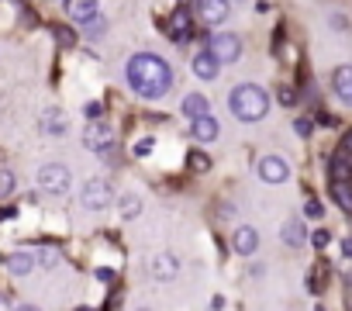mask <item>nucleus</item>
I'll return each instance as SVG.
<instances>
[{"instance_id":"nucleus-22","label":"nucleus","mask_w":352,"mask_h":311,"mask_svg":"<svg viewBox=\"0 0 352 311\" xmlns=\"http://www.w3.org/2000/svg\"><path fill=\"white\" fill-rule=\"evenodd\" d=\"M80 35H83V39H90V42L104 39V35H107V18H100V14H97V18H90L87 25H80Z\"/></svg>"},{"instance_id":"nucleus-12","label":"nucleus","mask_w":352,"mask_h":311,"mask_svg":"<svg viewBox=\"0 0 352 311\" xmlns=\"http://www.w3.org/2000/svg\"><path fill=\"white\" fill-rule=\"evenodd\" d=\"M152 277L155 280H176V277H180V259H176L173 253H155L152 256Z\"/></svg>"},{"instance_id":"nucleus-45","label":"nucleus","mask_w":352,"mask_h":311,"mask_svg":"<svg viewBox=\"0 0 352 311\" xmlns=\"http://www.w3.org/2000/svg\"><path fill=\"white\" fill-rule=\"evenodd\" d=\"M138 311H148V308H138Z\"/></svg>"},{"instance_id":"nucleus-16","label":"nucleus","mask_w":352,"mask_h":311,"mask_svg":"<svg viewBox=\"0 0 352 311\" xmlns=\"http://www.w3.org/2000/svg\"><path fill=\"white\" fill-rule=\"evenodd\" d=\"M328 177H331V184L335 180H349L352 177V156L345 152V149H338L331 160H328Z\"/></svg>"},{"instance_id":"nucleus-24","label":"nucleus","mask_w":352,"mask_h":311,"mask_svg":"<svg viewBox=\"0 0 352 311\" xmlns=\"http://www.w3.org/2000/svg\"><path fill=\"white\" fill-rule=\"evenodd\" d=\"M14 187H18L14 173H11L8 167H0V201H8V197L14 194Z\"/></svg>"},{"instance_id":"nucleus-36","label":"nucleus","mask_w":352,"mask_h":311,"mask_svg":"<svg viewBox=\"0 0 352 311\" xmlns=\"http://www.w3.org/2000/svg\"><path fill=\"white\" fill-rule=\"evenodd\" d=\"M211 311H225V297H221V294L211 297Z\"/></svg>"},{"instance_id":"nucleus-41","label":"nucleus","mask_w":352,"mask_h":311,"mask_svg":"<svg viewBox=\"0 0 352 311\" xmlns=\"http://www.w3.org/2000/svg\"><path fill=\"white\" fill-rule=\"evenodd\" d=\"M14 311H38V308H35V304H18Z\"/></svg>"},{"instance_id":"nucleus-2","label":"nucleus","mask_w":352,"mask_h":311,"mask_svg":"<svg viewBox=\"0 0 352 311\" xmlns=\"http://www.w3.org/2000/svg\"><path fill=\"white\" fill-rule=\"evenodd\" d=\"M228 111H232L239 121H245V125L263 121V118L270 114V94H266L263 87H256V83H239V87L228 94Z\"/></svg>"},{"instance_id":"nucleus-46","label":"nucleus","mask_w":352,"mask_h":311,"mask_svg":"<svg viewBox=\"0 0 352 311\" xmlns=\"http://www.w3.org/2000/svg\"><path fill=\"white\" fill-rule=\"evenodd\" d=\"M59 4H66V0H59Z\"/></svg>"},{"instance_id":"nucleus-6","label":"nucleus","mask_w":352,"mask_h":311,"mask_svg":"<svg viewBox=\"0 0 352 311\" xmlns=\"http://www.w3.org/2000/svg\"><path fill=\"white\" fill-rule=\"evenodd\" d=\"M259 180L263 184H287L290 180V163L283 160V156H263L259 160Z\"/></svg>"},{"instance_id":"nucleus-10","label":"nucleus","mask_w":352,"mask_h":311,"mask_svg":"<svg viewBox=\"0 0 352 311\" xmlns=\"http://www.w3.org/2000/svg\"><path fill=\"white\" fill-rule=\"evenodd\" d=\"M166 35H169L173 42H187V39L194 35V28H190V11H187V8H176V11L169 14Z\"/></svg>"},{"instance_id":"nucleus-40","label":"nucleus","mask_w":352,"mask_h":311,"mask_svg":"<svg viewBox=\"0 0 352 311\" xmlns=\"http://www.w3.org/2000/svg\"><path fill=\"white\" fill-rule=\"evenodd\" d=\"M0 311H11V301H8L4 294H0Z\"/></svg>"},{"instance_id":"nucleus-33","label":"nucleus","mask_w":352,"mask_h":311,"mask_svg":"<svg viewBox=\"0 0 352 311\" xmlns=\"http://www.w3.org/2000/svg\"><path fill=\"white\" fill-rule=\"evenodd\" d=\"M304 215H307V218H321V204H318V201H307V204H304Z\"/></svg>"},{"instance_id":"nucleus-44","label":"nucleus","mask_w":352,"mask_h":311,"mask_svg":"<svg viewBox=\"0 0 352 311\" xmlns=\"http://www.w3.org/2000/svg\"><path fill=\"white\" fill-rule=\"evenodd\" d=\"M239 4H249V0H239Z\"/></svg>"},{"instance_id":"nucleus-42","label":"nucleus","mask_w":352,"mask_h":311,"mask_svg":"<svg viewBox=\"0 0 352 311\" xmlns=\"http://www.w3.org/2000/svg\"><path fill=\"white\" fill-rule=\"evenodd\" d=\"M76 311H94V308H76Z\"/></svg>"},{"instance_id":"nucleus-14","label":"nucleus","mask_w":352,"mask_h":311,"mask_svg":"<svg viewBox=\"0 0 352 311\" xmlns=\"http://www.w3.org/2000/svg\"><path fill=\"white\" fill-rule=\"evenodd\" d=\"M221 135V125H218V118H211V114H204V118H197V121H190V138H197L201 145H208V142H214Z\"/></svg>"},{"instance_id":"nucleus-23","label":"nucleus","mask_w":352,"mask_h":311,"mask_svg":"<svg viewBox=\"0 0 352 311\" xmlns=\"http://www.w3.org/2000/svg\"><path fill=\"white\" fill-rule=\"evenodd\" d=\"M138 211H142V197H138L135 191H131V194H121V218L131 222Z\"/></svg>"},{"instance_id":"nucleus-34","label":"nucleus","mask_w":352,"mask_h":311,"mask_svg":"<svg viewBox=\"0 0 352 311\" xmlns=\"http://www.w3.org/2000/svg\"><path fill=\"white\" fill-rule=\"evenodd\" d=\"M97 280H100V283H114V270L100 266V270H97Z\"/></svg>"},{"instance_id":"nucleus-17","label":"nucleus","mask_w":352,"mask_h":311,"mask_svg":"<svg viewBox=\"0 0 352 311\" xmlns=\"http://www.w3.org/2000/svg\"><path fill=\"white\" fill-rule=\"evenodd\" d=\"M180 111H184V118H187V121H197V118L211 114V104H208V97H204V94H187V97H184V104H180Z\"/></svg>"},{"instance_id":"nucleus-18","label":"nucleus","mask_w":352,"mask_h":311,"mask_svg":"<svg viewBox=\"0 0 352 311\" xmlns=\"http://www.w3.org/2000/svg\"><path fill=\"white\" fill-rule=\"evenodd\" d=\"M35 263H38V259H35L32 253H25V249H21V253H11V256H4V266H8L14 277H28V273L35 270Z\"/></svg>"},{"instance_id":"nucleus-5","label":"nucleus","mask_w":352,"mask_h":311,"mask_svg":"<svg viewBox=\"0 0 352 311\" xmlns=\"http://www.w3.org/2000/svg\"><path fill=\"white\" fill-rule=\"evenodd\" d=\"M80 201H83V208L87 211H104L107 204H111V184L107 180H87L83 184V194H80Z\"/></svg>"},{"instance_id":"nucleus-32","label":"nucleus","mask_w":352,"mask_h":311,"mask_svg":"<svg viewBox=\"0 0 352 311\" xmlns=\"http://www.w3.org/2000/svg\"><path fill=\"white\" fill-rule=\"evenodd\" d=\"M131 152H135V156H148V152H152V138H142V142H135V145H131Z\"/></svg>"},{"instance_id":"nucleus-27","label":"nucleus","mask_w":352,"mask_h":311,"mask_svg":"<svg viewBox=\"0 0 352 311\" xmlns=\"http://www.w3.org/2000/svg\"><path fill=\"white\" fill-rule=\"evenodd\" d=\"M276 100H280L283 107H294V104H297V90H294V87H280V90H276Z\"/></svg>"},{"instance_id":"nucleus-21","label":"nucleus","mask_w":352,"mask_h":311,"mask_svg":"<svg viewBox=\"0 0 352 311\" xmlns=\"http://www.w3.org/2000/svg\"><path fill=\"white\" fill-rule=\"evenodd\" d=\"M331 197H335V204L345 215H352V187H349V180H335L331 184Z\"/></svg>"},{"instance_id":"nucleus-39","label":"nucleus","mask_w":352,"mask_h":311,"mask_svg":"<svg viewBox=\"0 0 352 311\" xmlns=\"http://www.w3.org/2000/svg\"><path fill=\"white\" fill-rule=\"evenodd\" d=\"M338 149H345V152H349V156H352V131H349V135H345V142H342V145H338Z\"/></svg>"},{"instance_id":"nucleus-11","label":"nucleus","mask_w":352,"mask_h":311,"mask_svg":"<svg viewBox=\"0 0 352 311\" xmlns=\"http://www.w3.org/2000/svg\"><path fill=\"white\" fill-rule=\"evenodd\" d=\"M331 90H335V97H338L345 107H352V63L335 66V73H331Z\"/></svg>"},{"instance_id":"nucleus-37","label":"nucleus","mask_w":352,"mask_h":311,"mask_svg":"<svg viewBox=\"0 0 352 311\" xmlns=\"http://www.w3.org/2000/svg\"><path fill=\"white\" fill-rule=\"evenodd\" d=\"M345 304H349V311H352V277H345Z\"/></svg>"},{"instance_id":"nucleus-13","label":"nucleus","mask_w":352,"mask_h":311,"mask_svg":"<svg viewBox=\"0 0 352 311\" xmlns=\"http://www.w3.org/2000/svg\"><path fill=\"white\" fill-rule=\"evenodd\" d=\"M232 249H235L239 256H256V249H259V232H256L252 225H239L235 235H232Z\"/></svg>"},{"instance_id":"nucleus-1","label":"nucleus","mask_w":352,"mask_h":311,"mask_svg":"<svg viewBox=\"0 0 352 311\" xmlns=\"http://www.w3.org/2000/svg\"><path fill=\"white\" fill-rule=\"evenodd\" d=\"M124 83L142 100H162L173 90V66L155 52H135L124 63Z\"/></svg>"},{"instance_id":"nucleus-20","label":"nucleus","mask_w":352,"mask_h":311,"mask_svg":"<svg viewBox=\"0 0 352 311\" xmlns=\"http://www.w3.org/2000/svg\"><path fill=\"white\" fill-rule=\"evenodd\" d=\"M283 242L290 246V249H300V242L307 239V228H304V222L300 218H290V222H283Z\"/></svg>"},{"instance_id":"nucleus-30","label":"nucleus","mask_w":352,"mask_h":311,"mask_svg":"<svg viewBox=\"0 0 352 311\" xmlns=\"http://www.w3.org/2000/svg\"><path fill=\"white\" fill-rule=\"evenodd\" d=\"M311 242H314V249H324V246L331 242V232H328V228H318V232L311 235Z\"/></svg>"},{"instance_id":"nucleus-7","label":"nucleus","mask_w":352,"mask_h":311,"mask_svg":"<svg viewBox=\"0 0 352 311\" xmlns=\"http://www.w3.org/2000/svg\"><path fill=\"white\" fill-rule=\"evenodd\" d=\"M190 69H194V76H197V80L214 83V80L221 76V59H218L211 49H201V52L190 59Z\"/></svg>"},{"instance_id":"nucleus-8","label":"nucleus","mask_w":352,"mask_h":311,"mask_svg":"<svg viewBox=\"0 0 352 311\" xmlns=\"http://www.w3.org/2000/svg\"><path fill=\"white\" fill-rule=\"evenodd\" d=\"M83 145H87L90 152H107V149L114 145L111 125H107V121H90L87 131H83Z\"/></svg>"},{"instance_id":"nucleus-29","label":"nucleus","mask_w":352,"mask_h":311,"mask_svg":"<svg viewBox=\"0 0 352 311\" xmlns=\"http://www.w3.org/2000/svg\"><path fill=\"white\" fill-rule=\"evenodd\" d=\"M83 114H87V121H100L104 104H100V100H90V104H83Z\"/></svg>"},{"instance_id":"nucleus-43","label":"nucleus","mask_w":352,"mask_h":311,"mask_svg":"<svg viewBox=\"0 0 352 311\" xmlns=\"http://www.w3.org/2000/svg\"><path fill=\"white\" fill-rule=\"evenodd\" d=\"M314 311H324V308H321V304H318V308H314Z\"/></svg>"},{"instance_id":"nucleus-26","label":"nucleus","mask_w":352,"mask_h":311,"mask_svg":"<svg viewBox=\"0 0 352 311\" xmlns=\"http://www.w3.org/2000/svg\"><path fill=\"white\" fill-rule=\"evenodd\" d=\"M35 259H38V266H45V270H52V266H59V249H52V246H42Z\"/></svg>"},{"instance_id":"nucleus-38","label":"nucleus","mask_w":352,"mask_h":311,"mask_svg":"<svg viewBox=\"0 0 352 311\" xmlns=\"http://www.w3.org/2000/svg\"><path fill=\"white\" fill-rule=\"evenodd\" d=\"M342 256H345V259H352V235L342 242Z\"/></svg>"},{"instance_id":"nucleus-9","label":"nucleus","mask_w":352,"mask_h":311,"mask_svg":"<svg viewBox=\"0 0 352 311\" xmlns=\"http://www.w3.org/2000/svg\"><path fill=\"white\" fill-rule=\"evenodd\" d=\"M197 14H201L204 25L218 28L232 18V0H197Z\"/></svg>"},{"instance_id":"nucleus-35","label":"nucleus","mask_w":352,"mask_h":311,"mask_svg":"<svg viewBox=\"0 0 352 311\" xmlns=\"http://www.w3.org/2000/svg\"><path fill=\"white\" fill-rule=\"evenodd\" d=\"M56 39H59L63 45H69V42H73V32H63V28H56Z\"/></svg>"},{"instance_id":"nucleus-19","label":"nucleus","mask_w":352,"mask_h":311,"mask_svg":"<svg viewBox=\"0 0 352 311\" xmlns=\"http://www.w3.org/2000/svg\"><path fill=\"white\" fill-rule=\"evenodd\" d=\"M66 128H69V121H66V114H63L59 107H49V111L42 114V131H49V135H66Z\"/></svg>"},{"instance_id":"nucleus-4","label":"nucleus","mask_w":352,"mask_h":311,"mask_svg":"<svg viewBox=\"0 0 352 311\" xmlns=\"http://www.w3.org/2000/svg\"><path fill=\"white\" fill-rule=\"evenodd\" d=\"M208 49L221 59V66H232V63L242 59V39L232 35V32H214V35L208 39Z\"/></svg>"},{"instance_id":"nucleus-31","label":"nucleus","mask_w":352,"mask_h":311,"mask_svg":"<svg viewBox=\"0 0 352 311\" xmlns=\"http://www.w3.org/2000/svg\"><path fill=\"white\" fill-rule=\"evenodd\" d=\"M328 21L335 25V32H349V21H345V14H338V11H331V14H328Z\"/></svg>"},{"instance_id":"nucleus-3","label":"nucleus","mask_w":352,"mask_h":311,"mask_svg":"<svg viewBox=\"0 0 352 311\" xmlns=\"http://www.w3.org/2000/svg\"><path fill=\"white\" fill-rule=\"evenodd\" d=\"M69 184H73V173H69V167H63V163H45L42 170H38V187L45 191V194H66L69 191Z\"/></svg>"},{"instance_id":"nucleus-25","label":"nucleus","mask_w":352,"mask_h":311,"mask_svg":"<svg viewBox=\"0 0 352 311\" xmlns=\"http://www.w3.org/2000/svg\"><path fill=\"white\" fill-rule=\"evenodd\" d=\"M187 163H190V170L208 173V170H211V156H208V152H201V149H194V152L187 156Z\"/></svg>"},{"instance_id":"nucleus-28","label":"nucleus","mask_w":352,"mask_h":311,"mask_svg":"<svg viewBox=\"0 0 352 311\" xmlns=\"http://www.w3.org/2000/svg\"><path fill=\"white\" fill-rule=\"evenodd\" d=\"M294 131H297L300 138H311V131H314V121H311V118H294Z\"/></svg>"},{"instance_id":"nucleus-15","label":"nucleus","mask_w":352,"mask_h":311,"mask_svg":"<svg viewBox=\"0 0 352 311\" xmlns=\"http://www.w3.org/2000/svg\"><path fill=\"white\" fill-rule=\"evenodd\" d=\"M66 14H69L76 25H87L90 18L100 14V0H66Z\"/></svg>"}]
</instances>
